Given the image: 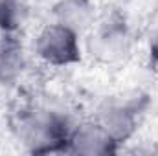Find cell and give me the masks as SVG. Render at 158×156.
Instances as JSON below:
<instances>
[{
  "mask_svg": "<svg viewBox=\"0 0 158 156\" xmlns=\"http://www.w3.org/2000/svg\"><path fill=\"white\" fill-rule=\"evenodd\" d=\"M42 55L52 61H68L74 53V39L66 30H48L40 40Z\"/></svg>",
  "mask_w": 158,
  "mask_h": 156,
  "instance_id": "6da1fadb",
  "label": "cell"
}]
</instances>
